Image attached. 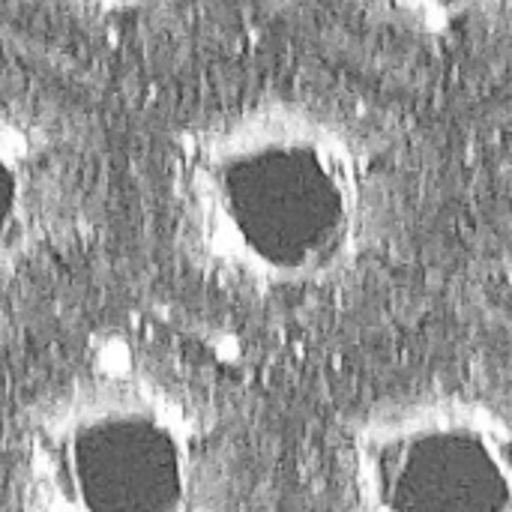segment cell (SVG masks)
Returning <instances> with one entry per match:
<instances>
[{"mask_svg": "<svg viewBox=\"0 0 512 512\" xmlns=\"http://www.w3.org/2000/svg\"><path fill=\"white\" fill-rule=\"evenodd\" d=\"M186 258L261 300L324 297L363 279L402 216L396 153L336 102L261 93L186 123L168 153Z\"/></svg>", "mask_w": 512, "mask_h": 512, "instance_id": "cell-1", "label": "cell"}, {"mask_svg": "<svg viewBox=\"0 0 512 512\" xmlns=\"http://www.w3.org/2000/svg\"><path fill=\"white\" fill-rule=\"evenodd\" d=\"M15 492L21 512H222L225 432L183 381L99 357L24 420Z\"/></svg>", "mask_w": 512, "mask_h": 512, "instance_id": "cell-2", "label": "cell"}, {"mask_svg": "<svg viewBox=\"0 0 512 512\" xmlns=\"http://www.w3.org/2000/svg\"><path fill=\"white\" fill-rule=\"evenodd\" d=\"M339 512H512V384L441 375L369 399L336 444Z\"/></svg>", "mask_w": 512, "mask_h": 512, "instance_id": "cell-3", "label": "cell"}, {"mask_svg": "<svg viewBox=\"0 0 512 512\" xmlns=\"http://www.w3.org/2000/svg\"><path fill=\"white\" fill-rule=\"evenodd\" d=\"M93 177V144L63 108L0 90V282L75 240Z\"/></svg>", "mask_w": 512, "mask_h": 512, "instance_id": "cell-4", "label": "cell"}, {"mask_svg": "<svg viewBox=\"0 0 512 512\" xmlns=\"http://www.w3.org/2000/svg\"><path fill=\"white\" fill-rule=\"evenodd\" d=\"M366 15L411 39L468 42L512 33V0H354Z\"/></svg>", "mask_w": 512, "mask_h": 512, "instance_id": "cell-5", "label": "cell"}, {"mask_svg": "<svg viewBox=\"0 0 512 512\" xmlns=\"http://www.w3.org/2000/svg\"><path fill=\"white\" fill-rule=\"evenodd\" d=\"M63 12L93 21H141L180 9L189 0H48Z\"/></svg>", "mask_w": 512, "mask_h": 512, "instance_id": "cell-6", "label": "cell"}, {"mask_svg": "<svg viewBox=\"0 0 512 512\" xmlns=\"http://www.w3.org/2000/svg\"><path fill=\"white\" fill-rule=\"evenodd\" d=\"M501 237H504V252L512 267V162L504 174V189H501Z\"/></svg>", "mask_w": 512, "mask_h": 512, "instance_id": "cell-7", "label": "cell"}]
</instances>
